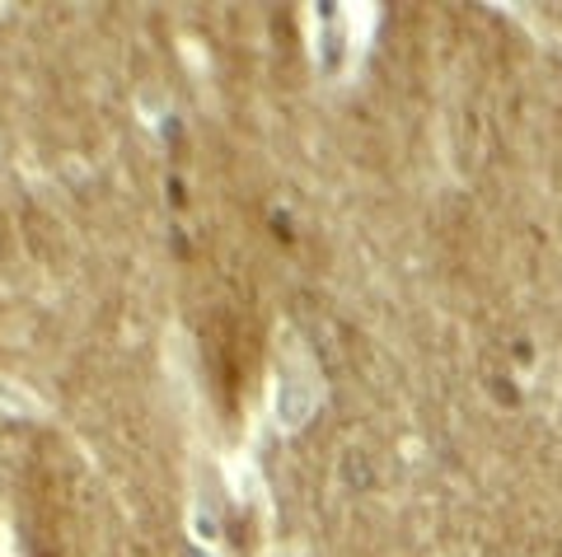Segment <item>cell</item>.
<instances>
[{
	"instance_id": "1",
	"label": "cell",
	"mask_w": 562,
	"mask_h": 557,
	"mask_svg": "<svg viewBox=\"0 0 562 557\" xmlns=\"http://www.w3.org/2000/svg\"><path fill=\"white\" fill-rule=\"evenodd\" d=\"M319 408V375L310 371V365L301 361V371H286L277 379V394H272V412H277V422L295 431V427H305V417Z\"/></svg>"
}]
</instances>
